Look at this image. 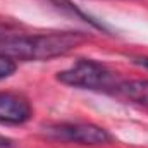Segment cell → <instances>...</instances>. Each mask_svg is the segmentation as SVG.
Listing matches in <instances>:
<instances>
[{
  "instance_id": "obj_1",
  "label": "cell",
  "mask_w": 148,
  "mask_h": 148,
  "mask_svg": "<svg viewBox=\"0 0 148 148\" xmlns=\"http://www.w3.org/2000/svg\"><path fill=\"white\" fill-rule=\"evenodd\" d=\"M88 35L83 31H48L28 35L19 31L14 24L0 23V55H7L14 60H48L60 57L77 48Z\"/></svg>"
},
{
  "instance_id": "obj_2",
  "label": "cell",
  "mask_w": 148,
  "mask_h": 148,
  "mask_svg": "<svg viewBox=\"0 0 148 148\" xmlns=\"http://www.w3.org/2000/svg\"><path fill=\"white\" fill-rule=\"evenodd\" d=\"M57 79L73 88L97 91H115L119 84L115 74L107 66L91 59H79L73 67L57 74Z\"/></svg>"
},
{
  "instance_id": "obj_3",
  "label": "cell",
  "mask_w": 148,
  "mask_h": 148,
  "mask_svg": "<svg viewBox=\"0 0 148 148\" xmlns=\"http://www.w3.org/2000/svg\"><path fill=\"white\" fill-rule=\"evenodd\" d=\"M43 134L55 141L77 145H107L112 141L107 129L91 122H53L43 127Z\"/></svg>"
},
{
  "instance_id": "obj_4",
  "label": "cell",
  "mask_w": 148,
  "mask_h": 148,
  "mask_svg": "<svg viewBox=\"0 0 148 148\" xmlns=\"http://www.w3.org/2000/svg\"><path fill=\"white\" fill-rule=\"evenodd\" d=\"M31 115H33V109L26 97L14 91L0 93V124L21 126L28 122Z\"/></svg>"
},
{
  "instance_id": "obj_5",
  "label": "cell",
  "mask_w": 148,
  "mask_h": 148,
  "mask_svg": "<svg viewBox=\"0 0 148 148\" xmlns=\"http://www.w3.org/2000/svg\"><path fill=\"white\" fill-rule=\"evenodd\" d=\"M117 95L124 97L126 100L143 105L148 109V79H129V81H119L115 91Z\"/></svg>"
},
{
  "instance_id": "obj_6",
  "label": "cell",
  "mask_w": 148,
  "mask_h": 148,
  "mask_svg": "<svg viewBox=\"0 0 148 148\" xmlns=\"http://www.w3.org/2000/svg\"><path fill=\"white\" fill-rule=\"evenodd\" d=\"M59 12H64V14H67V16H71L74 19H81L83 23H88L90 26H93L95 29H100V31H107V28L102 24V23H98L97 19H93L91 16H88L86 12H83L77 5H74L73 0H48Z\"/></svg>"
},
{
  "instance_id": "obj_7",
  "label": "cell",
  "mask_w": 148,
  "mask_h": 148,
  "mask_svg": "<svg viewBox=\"0 0 148 148\" xmlns=\"http://www.w3.org/2000/svg\"><path fill=\"white\" fill-rule=\"evenodd\" d=\"M16 69H17V64L14 59H10L7 55H0V79L12 76L16 73Z\"/></svg>"
},
{
  "instance_id": "obj_8",
  "label": "cell",
  "mask_w": 148,
  "mask_h": 148,
  "mask_svg": "<svg viewBox=\"0 0 148 148\" xmlns=\"http://www.w3.org/2000/svg\"><path fill=\"white\" fill-rule=\"evenodd\" d=\"M12 147H14L12 140H10V138H5V136L0 134V148H12Z\"/></svg>"
},
{
  "instance_id": "obj_9",
  "label": "cell",
  "mask_w": 148,
  "mask_h": 148,
  "mask_svg": "<svg viewBox=\"0 0 148 148\" xmlns=\"http://www.w3.org/2000/svg\"><path fill=\"white\" fill-rule=\"evenodd\" d=\"M136 64L143 66L145 69H148V57H141V59H136Z\"/></svg>"
}]
</instances>
